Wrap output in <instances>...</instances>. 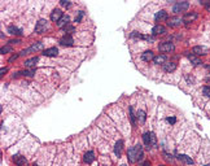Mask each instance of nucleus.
<instances>
[{
    "label": "nucleus",
    "instance_id": "obj_37",
    "mask_svg": "<svg viewBox=\"0 0 210 166\" xmlns=\"http://www.w3.org/2000/svg\"><path fill=\"white\" fill-rule=\"evenodd\" d=\"M18 56H20V54H14V56H12V57H10V59H9V62L14 61V60H16V59H17V57H18Z\"/></svg>",
    "mask_w": 210,
    "mask_h": 166
},
{
    "label": "nucleus",
    "instance_id": "obj_36",
    "mask_svg": "<svg viewBox=\"0 0 210 166\" xmlns=\"http://www.w3.org/2000/svg\"><path fill=\"white\" fill-rule=\"evenodd\" d=\"M9 43H10V44H20L21 40H20V39H13V40H10Z\"/></svg>",
    "mask_w": 210,
    "mask_h": 166
},
{
    "label": "nucleus",
    "instance_id": "obj_26",
    "mask_svg": "<svg viewBox=\"0 0 210 166\" xmlns=\"http://www.w3.org/2000/svg\"><path fill=\"white\" fill-rule=\"evenodd\" d=\"M136 117H137V119H139L140 123H144L145 119H147V116H145V112L144 110H139V112H137Z\"/></svg>",
    "mask_w": 210,
    "mask_h": 166
},
{
    "label": "nucleus",
    "instance_id": "obj_20",
    "mask_svg": "<svg viewBox=\"0 0 210 166\" xmlns=\"http://www.w3.org/2000/svg\"><path fill=\"white\" fill-rule=\"evenodd\" d=\"M178 160L181 161V162H184V163H187V165H193V160H192L191 157H188L187 154H179Z\"/></svg>",
    "mask_w": 210,
    "mask_h": 166
},
{
    "label": "nucleus",
    "instance_id": "obj_28",
    "mask_svg": "<svg viewBox=\"0 0 210 166\" xmlns=\"http://www.w3.org/2000/svg\"><path fill=\"white\" fill-rule=\"evenodd\" d=\"M20 74L25 75V77H33V75L35 74V70H34V69H31V70H25V71L20 73Z\"/></svg>",
    "mask_w": 210,
    "mask_h": 166
},
{
    "label": "nucleus",
    "instance_id": "obj_11",
    "mask_svg": "<svg viewBox=\"0 0 210 166\" xmlns=\"http://www.w3.org/2000/svg\"><path fill=\"white\" fill-rule=\"evenodd\" d=\"M166 34V27L162 25H156L152 29V35L157 36V35H165Z\"/></svg>",
    "mask_w": 210,
    "mask_h": 166
},
{
    "label": "nucleus",
    "instance_id": "obj_12",
    "mask_svg": "<svg viewBox=\"0 0 210 166\" xmlns=\"http://www.w3.org/2000/svg\"><path fill=\"white\" fill-rule=\"evenodd\" d=\"M13 162H14L17 166H26V165H27V161H26V158L23 157V156H21V154L13 156Z\"/></svg>",
    "mask_w": 210,
    "mask_h": 166
},
{
    "label": "nucleus",
    "instance_id": "obj_17",
    "mask_svg": "<svg viewBox=\"0 0 210 166\" xmlns=\"http://www.w3.org/2000/svg\"><path fill=\"white\" fill-rule=\"evenodd\" d=\"M93 160H95V153H93L92 150H90V152H86L84 156H83V161H84L86 163L93 162Z\"/></svg>",
    "mask_w": 210,
    "mask_h": 166
},
{
    "label": "nucleus",
    "instance_id": "obj_5",
    "mask_svg": "<svg viewBox=\"0 0 210 166\" xmlns=\"http://www.w3.org/2000/svg\"><path fill=\"white\" fill-rule=\"evenodd\" d=\"M174 49H175V46L171 42H162V43L158 44V51L160 52L167 53V52H173Z\"/></svg>",
    "mask_w": 210,
    "mask_h": 166
},
{
    "label": "nucleus",
    "instance_id": "obj_29",
    "mask_svg": "<svg viewBox=\"0 0 210 166\" xmlns=\"http://www.w3.org/2000/svg\"><path fill=\"white\" fill-rule=\"evenodd\" d=\"M130 118H131V123L134 124H136V121H135V114H134V109H132V106L130 108Z\"/></svg>",
    "mask_w": 210,
    "mask_h": 166
},
{
    "label": "nucleus",
    "instance_id": "obj_31",
    "mask_svg": "<svg viewBox=\"0 0 210 166\" xmlns=\"http://www.w3.org/2000/svg\"><path fill=\"white\" fill-rule=\"evenodd\" d=\"M201 3L204 4L205 9H206L207 12H210V1H209V0H204V1H201Z\"/></svg>",
    "mask_w": 210,
    "mask_h": 166
},
{
    "label": "nucleus",
    "instance_id": "obj_1",
    "mask_svg": "<svg viewBox=\"0 0 210 166\" xmlns=\"http://www.w3.org/2000/svg\"><path fill=\"white\" fill-rule=\"evenodd\" d=\"M144 157V152H143V147L140 144H136L134 147H131L127 150V158L131 163H135L137 161H141Z\"/></svg>",
    "mask_w": 210,
    "mask_h": 166
},
{
    "label": "nucleus",
    "instance_id": "obj_35",
    "mask_svg": "<svg viewBox=\"0 0 210 166\" xmlns=\"http://www.w3.org/2000/svg\"><path fill=\"white\" fill-rule=\"evenodd\" d=\"M167 122H169V123H171V124H174V123L176 122V118H175V117H169V118H167Z\"/></svg>",
    "mask_w": 210,
    "mask_h": 166
},
{
    "label": "nucleus",
    "instance_id": "obj_34",
    "mask_svg": "<svg viewBox=\"0 0 210 166\" xmlns=\"http://www.w3.org/2000/svg\"><path fill=\"white\" fill-rule=\"evenodd\" d=\"M60 4H61L62 7H66V8H69L70 5H71V3H70V1H65V0H61V1H60Z\"/></svg>",
    "mask_w": 210,
    "mask_h": 166
},
{
    "label": "nucleus",
    "instance_id": "obj_41",
    "mask_svg": "<svg viewBox=\"0 0 210 166\" xmlns=\"http://www.w3.org/2000/svg\"><path fill=\"white\" fill-rule=\"evenodd\" d=\"M204 166H210V163H207V165H204Z\"/></svg>",
    "mask_w": 210,
    "mask_h": 166
},
{
    "label": "nucleus",
    "instance_id": "obj_32",
    "mask_svg": "<svg viewBox=\"0 0 210 166\" xmlns=\"http://www.w3.org/2000/svg\"><path fill=\"white\" fill-rule=\"evenodd\" d=\"M83 16H84V12H83V10H80L79 14H78V17H75V22H80V20H82Z\"/></svg>",
    "mask_w": 210,
    "mask_h": 166
},
{
    "label": "nucleus",
    "instance_id": "obj_24",
    "mask_svg": "<svg viewBox=\"0 0 210 166\" xmlns=\"http://www.w3.org/2000/svg\"><path fill=\"white\" fill-rule=\"evenodd\" d=\"M38 57H31V59H29V60H26L25 61V66L26 67H33V66H35V64L38 62Z\"/></svg>",
    "mask_w": 210,
    "mask_h": 166
},
{
    "label": "nucleus",
    "instance_id": "obj_4",
    "mask_svg": "<svg viewBox=\"0 0 210 166\" xmlns=\"http://www.w3.org/2000/svg\"><path fill=\"white\" fill-rule=\"evenodd\" d=\"M48 27H49L48 21L47 20H39L38 22H36V25H35V33L36 34H43V33H46V31L48 30Z\"/></svg>",
    "mask_w": 210,
    "mask_h": 166
},
{
    "label": "nucleus",
    "instance_id": "obj_2",
    "mask_svg": "<svg viewBox=\"0 0 210 166\" xmlns=\"http://www.w3.org/2000/svg\"><path fill=\"white\" fill-rule=\"evenodd\" d=\"M143 142H144L147 148H153L157 145V139H156V135L153 132H145L143 135Z\"/></svg>",
    "mask_w": 210,
    "mask_h": 166
},
{
    "label": "nucleus",
    "instance_id": "obj_25",
    "mask_svg": "<svg viewBox=\"0 0 210 166\" xmlns=\"http://www.w3.org/2000/svg\"><path fill=\"white\" fill-rule=\"evenodd\" d=\"M188 59H189V61H191L193 65H196V66H197V65H201L202 64L201 60H200L198 57H196L194 54H188Z\"/></svg>",
    "mask_w": 210,
    "mask_h": 166
},
{
    "label": "nucleus",
    "instance_id": "obj_9",
    "mask_svg": "<svg viewBox=\"0 0 210 166\" xmlns=\"http://www.w3.org/2000/svg\"><path fill=\"white\" fill-rule=\"evenodd\" d=\"M60 44H61V46L70 47V46H73V44H74V39H73L71 35H69V34H65V35L62 36L61 39H60Z\"/></svg>",
    "mask_w": 210,
    "mask_h": 166
},
{
    "label": "nucleus",
    "instance_id": "obj_44",
    "mask_svg": "<svg viewBox=\"0 0 210 166\" xmlns=\"http://www.w3.org/2000/svg\"><path fill=\"white\" fill-rule=\"evenodd\" d=\"M121 166H126V165H121Z\"/></svg>",
    "mask_w": 210,
    "mask_h": 166
},
{
    "label": "nucleus",
    "instance_id": "obj_7",
    "mask_svg": "<svg viewBox=\"0 0 210 166\" xmlns=\"http://www.w3.org/2000/svg\"><path fill=\"white\" fill-rule=\"evenodd\" d=\"M62 17H64V12H62L60 8L52 10V13H51V21H52V22H56L57 23Z\"/></svg>",
    "mask_w": 210,
    "mask_h": 166
},
{
    "label": "nucleus",
    "instance_id": "obj_27",
    "mask_svg": "<svg viewBox=\"0 0 210 166\" xmlns=\"http://www.w3.org/2000/svg\"><path fill=\"white\" fill-rule=\"evenodd\" d=\"M61 30L64 31V33H67V34L70 35V33H73V31H74V26H71V25L69 23V25H66L65 27H62Z\"/></svg>",
    "mask_w": 210,
    "mask_h": 166
},
{
    "label": "nucleus",
    "instance_id": "obj_23",
    "mask_svg": "<svg viewBox=\"0 0 210 166\" xmlns=\"http://www.w3.org/2000/svg\"><path fill=\"white\" fill-rule=\"evenodd\" d=\"M153 62L154 64H157V65H163L166 62V56L165 54H158V56H156L154 59H153Z\"/></svg>",
    "mask_w": 210,
    "mask_h": 166
},
{
    "label": "nucleus",
    "instance_id": "obj_38",
    "mask_svg": "<svg viewBox=\"0 0 210 166\" xmlns=\"http://www.w3.org/2000/svg\"><path fill=\"white\" fill-rule=\"evenodd\" d=\"M141 166H150V162H149V161H144Z\"/></svg>",
    "mask_w": 210,
    "mask_h": 166
},
{
    "label": "nucleus",
    "instance_id": "obj_10",
    "mask_svg": "<svg viewBox=\"0 0 210 166\" xmlns=\"http://www.w3.org/2000/svg\"><path fill=\"white\" fill-rule=\"evenodd\" d=\"M181 22H183V20H181L180 17H170V18H167V25L170 26V27H178V26H180Z\"/></svg>",
    "mask_w": 210,
    "mask_h": 166
},
{
    "label": "nucleus",
    "instance_id": "obj_40",
    "mask_svg": "<svg viewBox=\"0 0 210 166\" xmlns=\"http://www.w3.org/2000/svg\"><path fill=\"white\" fill-rule=\"evenodd\" d=\"M206 83H210V75H207L206 77Z\"/></svg>",
    "mask_w": 210,
    "mask_h": 166
},
{
    "label": "nucleus",
    "instance_id": "obj_19",
    "mask_svg": "<svg viewBox=\"0 0 210 166\" xmlns=\"http://www.w3.org/2000/svg\"><path fill=\"white\" fill-rule=\"evenodd\" d=\"M154 59V54H153L152 51H145L144 53H141V60L145 62H149Z\"/></svg>",
    "mask_w": 210,
    "mask_h": 166
},
{
    "label": "nucleus",
    "instance_id": "obj_15",
    "mask_svg": "<svg viewBox=\"0 0 210 166\" xmlns=\"http://www.w3.org/2000/svg\"><path fill=\"white\" fill-rule=\"evenodd\" d=\"M167 18H169L167 12H166V10H163V9L160 10V12H157V13H156V16H154L156 22H161V21H163V20L167 21Z\"/></svg>",
    "mask_w": 210,
    "mask_h": 166
},
{
    "label": "nucleus",
    "instance_id": "obj_8",
    "mask_svg": "<svg viewBox=\"0 0 210 166\" xmlns=\"http://www.w3.org/2000/svg\"><path fill=\"white\" fill-rule=\"evenodd\" d=\"M192 52H193L196 56H204V54H207L209 53V48H206V47L204 46H196L192 48Z\"/></svg>",
    "mask_w": 210,
    "mask_h": 166
},
{
    "label": "nucleus",
    "instance_id": "obj_16",
    "mask_svg": "<svg viewBox=\"0 0 210 166\" xmlns=\"http://www.w3.org/2000/svg\"><path fill=\"white\" fill-rule=\"evenodd\" d=\"M122 149H123V140H118L116 143V147H114V154L118 158L122 156Z\"/></svg>",
    "mask_w": 210,
    "mask_h": 166
},
{
    "label": "nucleus",
    "instance_id": "obj_42",
    "mask_svg": "<svg viewBox=\"0 0 210 166\" xmlns=\"http://www.w3.org/2000/svg\"><path fill=\"white\" fill-rule=\"evenodd\" d=\"M207 69H209V70H210V65H209V66H207Z\"/></svg>",
    "mask_w": 210,
    "mask_h": 166
},
{
    "label": "nucleus",
    "instance_id": "obj_43",
    "mask_svg": "<svg viewBox=\"0 0 210 166\" xmlns=\"http://www.w3.org/2000/svg\"><path fill=\"white\" fill-rule=\"evenodd\" d=\"M160 166H165V165H160Z\"/></svg>",
    "mask_w": 210,
    "mask_h": 166
},
{
    "label": "nucleus",
    "instance_id": "obj_22",
    "mask_svg": "<svg viewBox=\"0 0 210 166\" xmlns=\"http://www.w3.org/2000/svg\"><path fill=\"white\" fill-rule=\"evenodd\" d=\"M8 33L12 34V35H22V30L18 29L17 26H9L8 27Z\"/></svg>",
    "mask_w": 210,
    "mask_h": 166
},
{
    "label": "nucleus",
    "instance_id": "obj_33",
    "mask_svg": "<svg viewBox=\"0 0 210 166\" xmlns=\"http://www.w3.org/2000/svg\"><path fill=\"white\" fill-rule=\"evenodd\" d=\"M8 52H12V47H3L1 48V53H8Z\"/></svg>",
    "mask_w": 210,
    "mask_h": 166
},
{
    "label": "nucleus",
    "instance_id": "obj_14",
    "mask_svg": "<svg viewBox=\"0 0 210 166\" xmlns=\"http://www.w3.org/2000/svg\"><path fill=\"white\" fill-rule=\"evenodd\" d=\"M43 54L47 57H56L58 54V49L56 47H51V48H47L43 51Z\"/></svg>",
    "mask_w": 210,
    "mask_h": 166
},
{
    "label": "nucleus",
    "instance_id": "obj_6",
    "mask_svg": "<svg viewBox=\"0 0 210 166\" xmlns=\"http://www.w3.org/2000/svg\"><path fill=\"white\" fill-rule=\"evenodd\" d=\"M189 7V3L188 1H178L174 4L173 7V12L174 13H179V12H186Z\"/></svg>",
    "mask_w": 210,
    "mask_h": 166
},
{
    "label": "nucleus",
    "instance_id": "obj_3",
    "mask_svg": "<svg viewBox=\"0 0 210 166\" xmlns=\"http://www.w3.org/2000/svg\"><path fill=\"white\" fill-rule=\"evenodd\" d=\"M40 49H43V43H41V42H36V43L31 44L29 48L23 49V51L20 53V56H25V54H29V53H31V52L40 51Z\"/></svg>",
    "mask_w": 210,
    "mask_h": 166
},
{
    "label": "nucleus",
    "instance_id": "obj_18",
    "mask_svg": "<svg viewBox=\"0 0 210 166\" xmlns=\"http://www.w3.org/2000/svg\"><path fill=\"white\" fill-rule=\"evenodd\" d=\"M175 69H176V64H175V62H173V61L165 62V64H163V70H165V71H167V73H173Z\"/></svg>",
    "mask_w": 210,
    "mask_h": 166
},
{
    "label": "nucleus",
    "instance_id": "obj_30",
    "mask_svg": "<svg viewBox=\"0 0 210 166\" xmlns=\"http://www.w3.org/2000/svg\"><path fill=\"white\" fill-rule=\"evenodd\" d=\"M202 93H204L205 96H207V97H210V87L209 86H204V87H202Z\"/></svg>",
    "mask_w": 210,
    "mask_h": 166
},
{
    "label": "nucleus",
    "instance_id": "obj_13",
    "mask_svg": "<svg viewBox=\"0 0 210 166\" xmlns=\"http://www.w3.org/2000/svg\"><path fill=\"white\" fill-rule=\"evenodd\" d=\"M198 17V14H197L196 12H191V13H187V14H184L183 16V22H186V23H189V22H193L196 18Z\"/></svg>",
    "mask_w": 210,
    "mask_h": 166
},
{
    "label": "nucleus",
    "instance_id": "obj_21",
    "mask_svg": "<svg viewBox=\"0 0 210 166\" xmlns=\"http://www.w3.org/2000/svg\"><path fill=\"white\" fill-rule=\"evenodd\" d=\"M69 21H70L69 16H64V17H62L58 22H57V26H58L60 29H62V27H65L66 25H69Z\"/></svg>",
    "mask_w": 210,
    "mask_h": 166
},
{
    "label": "nucleus",
    "instance_id": "obj_39",
    "mask_svg": "<svg viewBox=\"0 0 210 166\" xmlns=\"http://www.w3.org/2000/svg\"><path fill=\"white\" fill-rule=\"evenodd\" d=\"M7 71H8V69H7V67H3V69L0 70V73H1V75L4 74V73H7Z\"/></svg>",
    "mask_w": 210,
    "mask_h": 166
}]
</instances>
